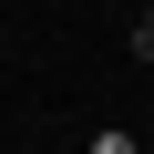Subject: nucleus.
<instances>
[{
  "label": "nucleus",
  "mask_w": 154,
  "mask_h": 154,
  "mask_svg": "<svg viewBox=\"0 0 154 154\" xmlns=\"http://www.w3.org/2000/svg\"><path fill=\"white\" fill-rule=\"evenodd\" d=\"M93 154H134V134H123V123H103V134H93Z\"/></svg>",
  "instance_id": "f257e3e1"
},
{
  "label": "nucleus",
  "mask_w": 154,
  "mask_h": 154,
  "mask_svg": "<svg viewBox=\"0 0 154 154\" xmlns=\"http://www.w3.org/2000/svg\"><path fill=\"white\" fill-rule=\"evenodd\" d=\"M134 62H154V11H144V21H134Z\"/></svg>",
  "instance_id": "f03ea898"
}]
</instances>
